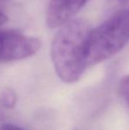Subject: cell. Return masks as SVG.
<instances>
[{"instance_id":"cell-4","label":"cell","mask_w":129,"mask_h":130,"mask_svg":"<svg viewBox=\"0 0 129 130\" xmlns=\"http://www.w3.org/2000/svg\"><path fill=\"white\" fill-rule=\"evenodd\" d=\"M88 0H50L46 12V23L50 28L61 27L71 21Z\"/></svg>"},{"instance_id":"cell-9","label":"cell","mask_w":129,"mask_h":130,"mask_svg":"<svg viewBox=\"0 0 129 130\" xmlns=\"http://www.w3.org/2000/svg\"><path fill=\"white\" fill-rule=\"evenodd\" d=\"M119 2H120L122 5H126V4L129 3V0H119Z\"/></svg>"},{"instance_id":"cell-3","label":"cell","mask_w":129,"mask_h":130,"mask_svg":"<svg viewBox=\"0 0 129 130\" xmlns=\"http://www.w3.org/2000/svg\"><path fill=\"white\" fill-rule=\"evenodd\" d=\"M41 48L38 38L16 30H0V62L21 60L35 54Z\"/></svg>"},{"instance_id":"cell-8","label":"cell","mask_w":129,"mask_h":130,"mask_svg":"<svg viewBox=\"0 0 129 130\" xmlns=\"http://www.w3.org/2000/svg\"><path fill=\"white\" fill-rule=\"evenodd\" d=\"M7 20H8L7 16L5 15V14H4L3 12H0V26L5 24V23L7 21Z\"/></svg>"},{"instance_id":"cell-11","label":"cell","mask_w":129,"mask_h":130,"mask_svg":"<svg viewBox=\"0 0 129 130\" xmlns=\"http://www.w3.org/2000/svg\"><path fill=\"white\" fill-rule=\"evenodd\" d=\"M0 117H1V111H0Z\"/></svg>"},{"instance_id":"cell-5","label":"cell","mask_w":129,"mask_h":130,"mask_svg":"<svg viewBox=\"0 0 129 130\" xmlns=\"http://www.w3.org/2000/svg\"><path fill=\"white\" fill-rule=\"evenodd\" d=\"M0 102L2 105L7 109L13 108L17 102V96L14 90H12V89H5V90H3L0 96Z\"/></svg>"},{"instance_id":"cell-2","label":"cell","mask_w":129,"mask_h":130,"mask_svg":"<svg viewBox=\"0 0 129 130\" xmlns=\"http://www.w3.org/2000/svg\"><path fill=\"white\" fill-rule=\"evenodd\" d=\"M129 42V7L115 12L97 28L87 42V62L94 66L119 53Z\"/></svg>"},{"instance_id":"cell-6","label":"cell","mask_w":129,"mask_h":130,"mask_svg":"<svg viewBox=\"0 0 129 130\" xmlns=\"http://www.w3.org/2000/svg\"><path fill=\"white\" fill-rule=\"evenodd\" d=\"M119 91L120 96L129 105V75L122 77L119 83Z\"/></svg>"},{"instance_id":"cell-7","label":"cell","mask_w":129,"mask_h":130,"mask_svg":"<svg viewBox=\"0 0 129 130\" xmlns=\"http://www.w3.org/2000/svg\"><path fill=\"white\" fill-rule=\"evenodd\" d=\"M0 130H25V129L19 127V126L14 125V124L5 123L0 126Z\"/></svg>"},{"instance_id":"cell-10","label":"cell","mask_w":129,"mask_h":130,"mask_svg":"<svg viewBox=\"0 0 129 130\" xmlns=\"http://www.w3.org/2000/svg\"><path fill=\"white\" fill-rule=\"evenodd\" d=\"M74 130H85V129H74Z\"/></svg>"},{"instance_id":"cell-1","label":"cell","mask_w":129,"mask_h":130,"mask_svg":"<svg viewBox=\"0 0 129 130\" xmlns=\"http://www.w3.org/2000/svg\"><path fill=\"white\" fill-rule=\"evenodd\" d=\"M91 28L83 20H71L60 27L51 43V60L61 80L73 83L88 67L87 42Z\"/></svg>"}]
</instances>
